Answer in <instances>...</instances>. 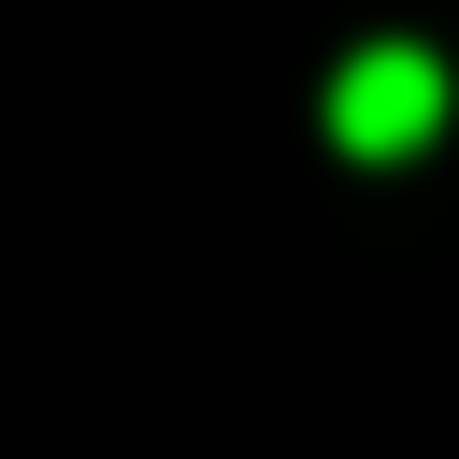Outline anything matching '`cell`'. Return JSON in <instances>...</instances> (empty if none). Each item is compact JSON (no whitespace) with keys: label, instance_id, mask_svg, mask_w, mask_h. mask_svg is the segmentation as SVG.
Wrapping results in <instances>:
<instances>
[{"label":"cell","instance_id":"1","mask_svg":"<svg viewBox=\"0 0 459 459\" xmlns=\"http://www.w3.org/2000/svg\"><path fill=\"white\" fill-rule=\"evenodd\" d=\"M430 115H445V57H430V43H359V57L330 72V143H344V158H416Z\"/></svg>","mask_w":459,"mask_h":459}]
</instances>
